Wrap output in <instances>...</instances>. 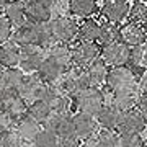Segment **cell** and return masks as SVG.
Listing matches in <instances>:
<instances>
[{"label": "cell", "mask_w": 147, "mask_h": 147, "mask_svg": "<svg viewBox=\"0 0 147 147\" xmlns=\"http://www.w3.org/2000/svg\"><path fill=\"white\" fill-rule=\"evenodd\" d=\"M42 80L38 77V74H31V75H28V77H25V80H23V84L20 85V88L16 90V93L20 95V98L25 103H26L28 100H34V93H36L38 87L41 85Z\"/></svg>", "instance_id": "obj_25"}, {"label": "cell", "mask_w": 147, "mask_h": 147, "mask_svg": "<svg viewBox=\"0 0 147 147\" xmlns=\"http://www.w3.org/2000/svg\"><path fill=\"white\" fill-rule=\"evenodd\" d=\"M25 16H28L30 23H49L51 8L38 3L36 0H28L25 3Z\"/></svg>", "instance_id": "obj_18"}, {"label": "cell", "mask_w": 147, "mask_h": 147, "mask_svg": "<svg viewBox=\"0 0 147 147\" xmlns=\"http://www.w3.org/2000/svg\"><path fill=\"white\" fill-rule=\"evenodd\" d=\"M75 103H77L79 113H84V115L95 118L101 111V108L105 106V96L98 88L90 87V88H87L85 92H82L80 95L75 96Z\"/></svg>", "instance_id": "obj_3"}, {"label": "cell", "mask_w": 147, "mask_h": 147, "mask_svg": "<svg viewBox=\"0 0 147 147\" xmlns=\"http://www.w3.org/2000/svg\"><path fill=\"white\" fill-rule=\"evenodd\" d=\"M119 116L121 113H118L113 106H103L101 111L95 118H96V123L105 131H115L116 126H118V121H119Z\"/></svg>", "instance_id": "obj_22"}, {"label": "cell", "mask_w": 147, "mask_h": 147, "mask_svg": "<svg viewBox=\"0 0 147 147\" xmlns=\"http://www.w3.org/2000/svg\"><path fill=\"white\" fill-rule=\"evenodd\" d=\"M118 134L115 131H100L98 134H95V141L98 144V147H115Z\"/></svg>", "instance_id": "obj_36"}, {"label": "cell", "mask_w": 147, "mask_h": 147, "mask_svg": "<svg viewBox=\"0 0 147 147\" xmlns=\"http://www.w3.org/2000/svg\"><path fill=\"white\" fill-rule=\"evenodd\" d=\"M0 147H2V146H0Z\"/></svg>", "instance_id": "obj_51"}, {"label": "cell", "mask_w": 147, "mask_h": 147, "mask_svg": "<svg viewBox=\"0 0 147 147\" xmlns=\"http://www.w3.org/2000/svg\"><path fill=\"white\" fill-rule=\"evenodd\" d=\"M85 72H87V75H88L90 85L96 88V85H100V84L105 82L108 69H106V64L98 57L96 61H93V62L90 64L88 67H85Z\"/></svg>", "instance_id": "obj_24"}, {"label": "cell", "mask_w": 147, "mask_h": 147, "mask_svg": "<svg viewBox=\"0 0 147 147\" xmlns=\"http://www.w3.org/2000/svg\"><path fill=\"white\" fill-rule=\"evenodd\" d=\"M11 38V25L8 23L5 16H0V44L8 42Z\"/></svg>", "instance_id": "obj_37"}, {"label": "cell", "mask_w": 147, "mask_h": 147, "mask_svg": "<svg viewBox=\"0 0 147 147\" xmlns=\"http://www.w3.org/2000/svg\"><path fill=\"white\" fill-rule=\"evenodd\" d=\"M79 39L84 42H95L100 36V23L96 20H85L82 25H79Z\"/></svg>", "instance_id": "obj_27"}, {"label": "cell", "mask_w": 147, "mask_h": 147, "mask_svg": "<svg viewBox=\"0 0 147 147\" xmlns=\"http://www.w3.org/2000/svg\"><path fill=\"white\" fill-rule=\"evenodd\" d=\"M0 146L2 147H23V141L16 134L15 129L11 127V129L0 134Z\"/></svg>", "instance_id": "obj_34"}, {"label": "cell", "mask_w": 147, "mask_h": 147, "mask_svg": "<svg viewBox=\"0 0 147 147\" xmlns=\"http://www.w3.org/2000/svg\"><path fill=\"white\" fill-rule=\"evenodd\" d=\"M141 88L144 90V93H147V70L141 75Z\"/></svg>", "instance_id": "obj_41"}, {"label": "cell", "mask_w": 147, "mask_h": 147, "mask_svg": "<svg viewBox=\"0 0 147 147\" xmlns=\"http://www.w3.org/2000/svg\"><path fill=\"white\" fill-rule=\"evenodd\" d=\"M119 39L123 44H126L127 47L141 46L147 39V33L144 31L142 25L139 23H126L124 26L119 28Z\"/></svg>", "instance_id": "obj_12"}, {"label": "cell", "mask_w": 147, "mask_h": 147, "mask_svg": "<svg viewBox=\"0 0 147 147\" xmlns=\"http://www.w3.org/2000/svg\"><path fill=\"white\" fill-rule=\"evenodd\" d=\"M47 57L54 61L56 64H59L61 67H64L67 70V67L72 64V57H70V49L67 47V44H61L56 42L49 47V56Z\"/></svg>", "instance_id": "obj_26"}, {"label": "cell", "mask_w": 147, "mask_h": 147, "mask_svg": "<svg viewBox=\"0 0 147 147\" xmlns=\"http://www.w3.org/2000/svg\"><path fill=\"white\" fill-rule=\"evenodd\" d=\"M115 147H144V141L139 134H118Z\"/></svg>", "instance_id": "obj_33"}, {"label": "cell", "mask_w": 147, "mask_h": 147, "mask_svg": "<svg viewBox=\"0 0 147 147\" xmlns=\"http://www.w3.org/2000/svg\"><path fill=\"white\" fill-rule=\"evenodd\" d=\"M132 2H134V3H139V2H144V0H132Z\"/></svg>", "instance_id": "obj_46"}, {"label": "cell", "mask_w": 147, "mask_h": 147, "mask_svg": "<svg viewBox=\"0 0 147 147\" xmlns=\"http://www.w3.org/2000/svg\"><path fill=\"white\" fill-rule=\"evenodd\" d=\"M146 127L147 118L137 110H131L119 116L116 131H119V134H141Z\"/></svg>", "instance_id": "obj_6"}, {"label": "cell", "mask_w": 147, "mask_h": 147, "mask_svg": "<svg viewBox=\"0 0 147 147\" xmlns=\"http://www.w3.org/2000/svg\"><path fill=\"white\" fill-rule=\"evenodd\" d=\"M137 101V90L136 85L134 87H129V88H123V90H116L113 92V100H111V105L118 113H126V111L134 110V105Z\"/></svg>", "instance_id": "obj_11"}, {"label": "cell", "mask_w": 147, "mask_h": 147, "mask_svg": "<svg viewBox=\"0 0 147 147\" xmlns=\"http://www.w3.org/2000/svg\"><path fill=\"white\" fill-rule=\"evenodd\" d=\"M13 129L21 137L23 142H33L41 131V124H38L36 121L30 118L28 115H23L13 123Z\"/></svg>", "instance_id": "obj_14"}, {"label": "cell", "mask_w": 147, "mask_h": 147, "mask_svg": "<svg viewBox=\"0 0 147 147\" xmlns=\"http://www.w3.org/2000/svg\"><path fill=\"white\" fill-rule=\"evenodd\" d=\"M127 16H129L131 23H141V21H144V18L147 16V5L144 2L132 3V7H129Z\"/></svg>", "instance_id": "obj_35"}, {"label": "cell", "mask_w": 147, "mask_h": 147, "mask_svg": "<svg viewBox=\"0 0 147 147\" xmlns=\"http://www.w3.org/2000/svg\"><path fill=\"white\" fill-rule=\"evenodd\" d=\"M34 147H57L59 139L54 136L53 132L46 131V129H41L39 134L36 136V139L33 141Z\"/></svg>", "instance_id": "obj_32"}, {"label": "cell", "mask_w": 147, "mask_h": 147, "mask_svg": "<svg viewBox=\"0 0 147 147\" xmlns=\"http://www.w3.org/2000/svg\"><path fill=\"white\" fill-rule=\"evenodd\" d=\"M36 31H38V47L41 51L53 46L54 38H53V33H51V28H49V23H38Z\"/></svg>", "instance_id": "obj_31"}, {"label": "cell", "mask_w": 147, "mask_h": 147, "mask_svg": "<svg viewBox=\"0 0 147 147\" xmlns=\"http://www.w3.org/2000/svg\"><path fill=\"white\" fill-rule=\"evenodd\" d=\"M11 127H13V119H10L7 115H3L0 111V134L8 131V129H11Z\"/></svg>", "instance_id": "obj_38"}, {"label": "cell", "mask_w": 147, "mask_h": 147, "mask_svg": "<svg viewBox=\"0 0 147 147\" xmlns=\"http://www.w3.org/2000/svg\"><path fill=\"white\" fill-rule=\"evenodd\" d=\"M38 3H41V5H44V7H47V8H53V5L56 3L54 0H36Z\"/></svg>", "instance_id": "obj_42"}, {"label": "cell", "mask_w": 147, "mask_h": 147, "mask_svg": "<svg viewBox=\"0 0 147 147\" xmlns=\"http://www.w3.org/2000/svg\"><path fill=\"white\" fill-rule=\"evenodd\" d=\"M54 2H57V0H54Z\"/></svg>", "instance_id": "obj_49"}, {"label": "cell", "mask_w": 147, "mask_h": 147, "mask_svg": "<svg viewBox=\"0 0 147 147\" xmlns=\"http://www.w3.org/2000/svg\"><path fill=\"white\" fill-rule=\"evenodd\" d=\"M20 62V47L15 42L0 44V65L3 69L18 67Z\"/></svg>", "instance_id": "obj_19"}, {"label": "cell", "mask_w": 147, "mask_h": 147, "mask_svg": "<svg viewBox=\"0 0 147 147\" xmlns=\"http://www.w3.org/2000/svg\"><path fill=\"white\" fill-rule=\"evenodd\" d=\"M70 57H72V64H75V67H88L90 64L100 57V47L95 42H84L80 41L77 46L70 51Z\"/></svg>", "instance_id": "obj_8"}, {"label": "cell", "mask_w": 147, "mask_h": 147, "mask_svg": "<svg viewBox=\"0 0 147 147\" xmlns=\"http://www.w3.org/2000/svg\"><path fill=\"white\" fill-rule=\"evenodd\" d=\"M42 61H44L42 51L38 46L20 47V62H18V69H21L23 72L36 74L39 65L42 64Z\"/></svg>", "instance_id": "obj_10"}, {"label": "cell", "mask_w": 147, "mask_h": 147, "mask_svg": "<svg viewBox=\"0 0 147 147\" xmlns=\"http://www.w3.org/2000/svg\"><path fill=\"white\" fill-rule=\"evenodd\" d=\"M2 74V79L5 82V88L7 90H18L20 85L23 84L25 80V72L18 67H10V69H3Z\"/></svg>", "instance_id": "obj_28"}, {"label": "cell", "mask_w": 147, "mask_h": 147, "mask_svg": "<svg viewBox=\"0 0 147 147\" xmlns=\"http://www.w3.org/2000/svg\"><path fill=\"white\" fill-rule=\"evenodd\" d=\"M44 103L49 106L51 113H69V98L61 90L54 88V87H51V93Z\"/></svg>", "instance_id": "obj_23"}, {"label": "cell", "mask_w": 147, "mask_h": 147, "mask_svg": "<svg viewBox=\"0 0 147 147\" xmlns=\"http://www.w3.org/2000/svg\"><path fill=\"white\" fill-rule=\"evenodd\" d=\"M7 2H8V0H0V10H2V8L7 5Z\"/></svg>", "instance_id": "obj_45"}, {"label": "cell", "mask_w": 147, "mask_h": 147, "mask_svg": "<svg viewBox=\"0 0 147 147\" xmlns=\"http://www.w3.org/2000/svg\"><path fill=\"white\" fill-rule=\"evenodd\" d=\"M49 28L53 33V38L61 44H67L74 41L79 34V23L69 18V16H57L53 21H49Z\"/></svg>", "instance_id": "obj_4"}, {"label": "cell", "mask_w": 147, "mask_h": 147, "mask_svg": "<svg viewBox=\"0 0 147 147\" xmlns=\"http://www.w3.org/2000/svg\"><path fill=\"white\" fill-rule=\"evenodd\" d=\"M13 42L18 47H26V46H38V31H36V25L25 21L21 26H18L13 34Z\"/></svg>", "instance_id": "obj_17"}, {"label": "cell", "mask_w": 147, "mask_h": 147, "mask_svg": "<svg viewBox=\"0 0 147 147\" xmlns=\"http://www.w3.org/2000/svg\"><path fill=\"white\" fill-rule=\"evenodd\" d=\"M5 8V18L8 20L11 26H21L25 23V3L21 0H10L7 2Z\"/></svg>", "instance_id": "obj_20"}, {"label": "cell", "mask_w": 147, "mask_h": 147, "mask_svg": "<svg viewBox=\"0 0 147 147\" xmlns=\"http://www.w3.org/2000/svg\"><path fill=\"white\" fill-rule=\"evenodd\" d=\"M57 147H65V146H64V144H61V142H59V144H57Z\"/></svg>", "instance_id": "obj_47"}, {"label": "cell", "mask_w": 147, "mask_h": 147, "mask_svg": "<svg viewBox=\"0 0 147 147\" xmlns=\"http://www.w3.org/2000/svg\"><path fill=\"white\" fill-rule=\"evenodd\" d=\"M129 3L127 0H108L103 7V15L108 20V23L118 25L127 18Z\"/></svg>", "instance_id": "obj_16"}, {"label": "cell", "mask_w": 147, "mask_h": 147, "mask_svg": "<svg viewBox=\"0 0 147 147\" xmlns=\"http://www.w3.org/2000/svg\"><path fill=\"white\" fill-rule=\"evenodd\" d=\"M137 111L139 113H142L144 116H147V93H142L141 96H137Z\"/></svg>", "instance_id": "obj_39"}, {"label": "cell", "mask_w": 147, "mask_h": 147, "mask_svg": "<svg viewBox=\"0 0 147 147\" xmlns=\"http://www.w3.org/2000/svg\"><path fill=\"white\" fill-rule=\"evenodd\" d=\"M98 41L103 47L110 46L113 42L119 41V26L118 25H113V23H108L106 21L105 25H100V36H98Z\"/></svg>", "instance_id": "obj_29"}, {"label": "cell", "mask_w": 147, "mask_h": 147, "mask_svg": "<svg viewBox=\"0 0 147 147\" xmlns=\"http://www.w3.org/2000/svg\"><path fill=\"white\" fill-rule=\"evenodd\" d=\"M90 80L88 75L85 72V69L82 67H75L74 65L72 69H67L64 77L61 79L57 85H54V88L61 90L67 98H75L77 95H80L82 92H85L87 88H90Z\"/></svg>", "instance_id": "obj_1"}, {"label": "cell", "mask_w": 147, "mask_h": 147, "mask_svg": "<svg viewBox=\"0 0 147 147\" xmlns=\"http://www.w3.org/2000/svg\"><path fill=\"white\" fill-rule=\"evenodd\" d=\"M36 74L44 84L54 87V85H57L59 82H61V79L64 77L65 69L61 67V65L56 64L54 61H51L49 57H46L44 61H42V64L39 65V69H38Z\"/></svg>", "instance_id": "obj_13"}, {"label": "cell", "mask_w": 147, "mask_h": 147, "mask_svg": "<svg viewBox=\"0 0 147 147\" xmlns=\"http://www.w3.org/2000/svg\"><path fill=\"white\" fill-rule=\"evenodd\" d=\"M3 90H7V88H5V82H3V79H2V74H0V93H2Z\"/></svg>", "instance_id": "obj_43"}, {"label": "cell", "mask_w": 147, "mask_h": 147, "mask_svg": "<svg viewBox=\"0 0 147 147\" xmlns=\"http://www.w3.org/2000/svg\"><path fill=\"white\" fill-rule=\"evenodd\" d=\"M42 129L53 132L59 141H69V139H77L74 132L72 116L69 113H51L44 123Z\"/></svg>", "instance_id": "obj_2"}, {"label": "cell", "mask_w": 147, "mask_h": 147, "mask_svg": "<svg viewBox=\"0 0 147 147\" xmlns=\"http://www.w3.org/2000/svg\"><path fill=\"white\" fill-rule=\"evenodd\" d=\"M141 64L147 67V41L141 46Z\"/></svg>", "instance_id": "obj_40"}, {"label": "cell", "mask_w": 147, "mask_h": 147, "mask_svg": "<svg viewBox=\"0 0 147 147\" xmlns=\"http://www.w3.org/2000/svg\"><path fill=\"white\" fill-rule=\"evenodd\" d=\"M96 2L95 0H69V11L74 16H79V18H87L96 11Z\"/></svg>", "instance_id": "obj_21"}, {"label": "cell", "mask_w": 147, "mask_h": 147, "mask_svg": "<svg viewBox=\"0 0 147 147\" xmlns=\"http://www.w3.org/2000/svg\"><path fill=\"white\" fill-rule=\"evenodd\" d=\"M105 82L113 92H116V90L134 87L136 85V75L129 67L121 65V67H113L111 70H108Z\"/></svg>", "instance_id": "obj_7"}, {"label": "cell", "mask_w": 147, "mask_h": 147, "mask_svg": "<svg viewBox=\"0 0 147 147\" xmlns=\"http://www.w3.org/2000/svg\"><path fill=\"white\" fill-rule=\"evenodd\" d=\"M144 147H147V139H146V141H144Z\"/></svg>", "instance_id": "obj_48"}, {"label": "cell", "mask_w": 147, "mask_h": 147, "mask_svg": "<svg viewBox=\"0 0 147 147\" xmlns=\"http://www.w3.org/2000/svg\"><path fill=\"white\" fill-rule=\"evenodd\" d=\"M26 115L30 116V118H33L38 124H42V123L49 118L51 110H49V106H47L44 101H33L31 105L28 106Z\"/></svg>", "instance_id": "obj_30"}, {"label": "cell", "mask_w": 147, "mask_h": 147, "mask_svg": "<svg viewBox=\"0 0 147 147\" xmlns=\"http://www.w3.org/2000/svg\"><path fill=\"white\" fill-rule=\"evenodd\" d=\"M106 2H108V0H106Z\"/></svg>", "instance_id": "obj_50"}, {"label": "cell", "mask_w": 147, "mask_h": 147, "mask_svg": "<svg viewBox=\"0 0 147 147\" xmlns=\"http://www.w3.org/2000/svg\"><path fill=\"white\" fill-rule=\"evenodd\" d=\"M72 124H74V132L75 137L79 141H87L95 134L96 131V123L95 118L84 113H77L75 116H72Z\"/></svg>", "instance_id": "obj_15"}, {"label": "cell", "mask_w": 147, "mask_h": 147, "mask_svg": "<svg viewBox=\"0 0 147 147\" xmlns=\"http://www.w3.org/2000/svg\"><path fill=\"white\" fill-rule=\"evenodd\" d=\"M100 54L101 61L108 65H113V67H121L129 61V47L126 44H123L121 41H116L110 46L103 47V51Z\"/></svg>", "instance_id": "obj_9"}, {"label": "cell", "mask_w": 147, "mask_h": 147, "mask_svg": "<svg viewBox=\"0 0 147 147\" xmlns=\"http://www.w3.org/2000/svg\"><path fill=\"white\" fill-rule=\"evenodd\" d=\"M142 28H144V31L147 33V16L144 18V21H142Z\"/></svg>", "instance_id": "obj_44"}, {"label": "cell", "mask_w": 147, "mask_h": 147, "mask_svg": "<svg viewBox=\"0 0 147 147\" xmlns=\"http://www.w3.org/2000/svg\"><path fill=\"white\" fill-rule=\"evenodd\" d=\"M26 110L28 105L21 100L15 90H3L0 93V111L13 119V123L23 115H26Z\"/></svg>", "instance_id": "obj_5"}]
</instances>
